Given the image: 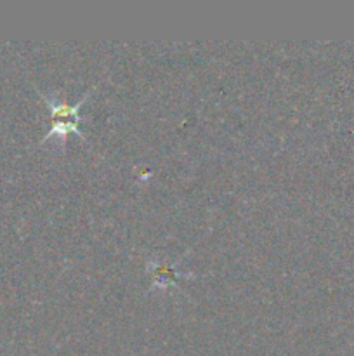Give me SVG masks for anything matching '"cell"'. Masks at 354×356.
I'll return each mask as SVG.
<instances>
[{
    "label": "cell",
    "mask_w": 354,
    "mask_h": 356,
    "mask_svg": "<svg viewBox=\"0 0 354 356\" xmlns=\"http://www.w3.org/2000/svg\"><path fill=\"white\" fill-rule=\"evenodd\" d=\"M87 96H89V94H85V96H83L78 103L73 104V106H69V104L66 103H59V101L51 99L49 96H45V101H47L49 106H51L52 125H51V131H49L47 136L44 138V141H47L51 134H65V132H69V131H75L76 134L85 138L83 132L80 131V122H82L83 118L78 111H80V106L87 101Z\"/></svg>",
    "instance_id": "1"
}]
</instances>
